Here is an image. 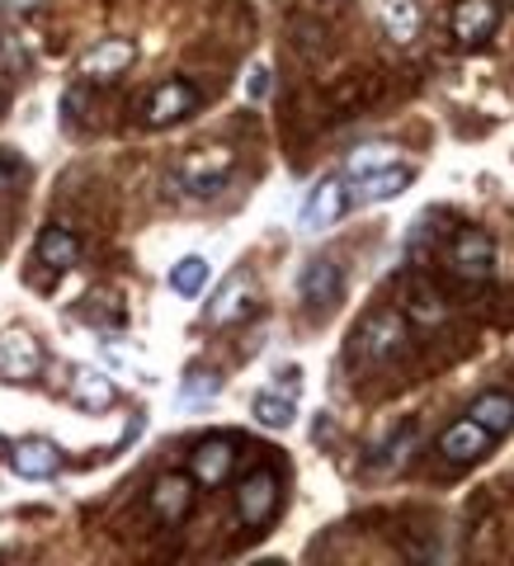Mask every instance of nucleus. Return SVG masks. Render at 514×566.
<instances>
[{"instance_id": "f257e3e1", "label": "nucleus", "mask_w": 514, "mask_h": 566, "mask_svg": "<svg viewBox=\"0 0 514 566\" xmlns=\"http://www.w3.org/2000/svg\"><path fill=\"white\" fill-rule=\"evenodd\" d=\"M232 166H237L232 147H203V151H193V156L180 161V185L189 193H199V199H208V193H218L227 185Z\"/></svg>"}, {"instance_id": "f03ea898", "label": "nucleus", "mask_w": 514, "mask_h": 566, "mask_svg": "<svg viewBox=\"0 0 514 566\" xmlns=\"http://www.w3.org/2000/svg\"><path fill=\"white\" fill-rule=\"evenodd\" d=\"M274 510H279V476L270 468H255L251 476H241V486H237V515H241V524L260 528V524L274 520Z\"/></svg>"}, {"instance_id": "7ed1b4c3", "label": "nucleus", "mask_w": 514, "mask_h": 566, "mask_svg": "<svg viewBox=\"0 0 514 566\" xmlns=\"http://www.w3.org/2000/svg\"><path fill=\"white\" fill-rule=\"evenodd\" d=\"M193 109H199V91H193L189 81H161L156 91L147 95V104H141V118H147V128H170V123L189 118Z\"/></svg>"}, {"instance_id": "20e7f679", "label": "nucleus", "mask_w": 514, "mask_h": 566, "mask_svg": "<svg viewBox=\"0 0 514 566\" xmlns=\"http://www.w3.org/2000/svg\"><path fill=\"white\" fill-rule=\"evenodd\" d=\"M354 340H359L364 359H392L406 345V316L401 312H368L359 331H354Z\"/></svg>"}, {"instance_id": "39448f33", "label": "nucleus", "mask_w": 514, "mask_h": 566, "mask_svg": "<svg viewBox=\"0 0 514 566\" xmlns=\"http://www.w3.org/2000/svg\"><path fill=\"white\" fill-rule=\"evenodd\" d=\"M297 293H303L307 307H331V303H340V293H345V270H340V260H335V255L307 260L303 274H297Z\"/></svg>"}, {"instance_id": "423d86ee", "label": "nucleus", "mask_w": 514, "mask_h": 566, "mask_svg": "<svg viewBox=\"0 0 514 566\" xmlns=\"http://www.w3.org/2000/svg\"><path fill=\"white\" fill-rule=\"evenodd\" d=\"M345 208H349V189L340 175H326L322 185H316L307 193V203H303V232H326V227H335L345 218Z\"/></svg>"}, {"instance_id": "0eeeda50", "label": "nucleus", "mask_w": 514, "mask_h": 566, "mask_svg": "<svg viewBox=\"0 0 514 566\" xmlns=\"http://www.w3.org/2000/svg\"><path fill=\"white\" fill-rule=\"evenodd\" d=\"M39 368H43V349H39L33 335H24V331L0 335V378L6 382H29V378H39Z\"/></svg>"}, {"instance_id": "6e6552de", "label": "nucleus", "mask_w": 514, "mask_h": 566, "mask_svg": "<svg viewBox=\"0 0 514 566\" xmlns=\"http://www.w3.org/2000/svg\"><path fill=\"white\" fill-rule=\"evenodd\" d=\"M6 463L20 472V476H29V482H43V476H57V472H62L66 458H62V449L52 444V439L33 434V439H20V444H10Z\"/></svg>"}, {"instance_id": "1a4fd4ad", "label": "nucleus", "mask_w": 514, "mask_h": 566, "mask_svg": "<svg viewBox=\"0 0 514 566\" xmlns=\"http://www.w3.org/2000/svg\"><path fill=\"white\" fill-rule=\"evenodd\" d=\"M449 24L458 43H486L495 24H501V0H458Z\"/></svg>"}, {"instance_id": "9d476101", "label": "nucleus", "mask_w": 514, "mask_h": 566, "mask_svg": "<svg viewBox=\"0 0 514 566\" xmlns=\"http://www.w3.org/2000/svg\"><path fill=\"white\" fill-rule=\"evenodd\" d=\"M137 62V43L133 39H99L91 52L81 57V76L85 81H114Z\"/></svg>"}, {"instance_id": "9b49d317", "label": "nucleus", "mask_w": 514, "mask_h": 566, "mask_svg": "<svg viewBox=\"0 0 514 566\" xmlns=\"http://www.w3.org/2000/svg\"><path fill=\"white\" fill-rule=\"evenodd\" d=\"M449 260H453V270L463 279H491V270H495V241L486 232H476V227H468V232L453 237Z\"/></svg>"}, {"instance_id": "f8f14e48", "label": "nucleus", "mask_w": 514, "mask_h": 566, "mask_svg": "<svg viewBox=\"0 0 514 566\" xmlns=\"http://www.w3.org/2000/svg\"><path fill=\"white\" fill-rule=\"evenodd\" d=\"M147 501H151V515L161 524H180L189 515V505H193V476H185V472L156 476V486H151Z\"/></svg>"}, {"instance_id": "ddd939ff", "label": "nucleus", "mask_w": 514, "mask_h": 566, "mask_svg": "<svg viewBox=\"0 0 514 566\" xmlns=\"http://www.w3.org/2000/svg\"><path fill=\"white\" fill-rule=\"evenodd\" d=\"M491 444H495V434L482 430V424L468 416V420H458V424H449V430H444V439H439V453L453 458V463H476V458L491 453Z\"/></svg>"}, {"instance_id": "4468645a", "label": "nucleus", "mask_w": 514, "mask_h": 566, "mask_svg": "<svg viewBox=\"0 0 514 566\" xmlns=\"http://www.w3.org/2000/svg\"><path fill=\"white\" fill-rule=\"evenodd\" d=\"M232 463H237V453L227 439H203V444L189 453V476L199 486H222L227 476H232Z\"/></svg>"}, {"instance_id": "2eb2a0df", "label": "nucleus", "mask_w": 514, "mask_h": 566, "mask_svg": "<svg viewBox=\"0 0 514 566\" xmlns=\"http://www.w3.org/2000/svg\"><path fill=\"white\" fill-rule=\"evenodd\" d=\"M416 180V170H406V166H382L374 175H364V180H354V193L349 199L354 203H387V199H397V193H406V185Z\"/></svg>"}, {"instance_id": "dca6fc26", "label": "nucleus", "mask_w": 514, "mask_h": 566, "mask_svg": "<svg viewBox=\"0 0 514 566\" xmlns=\"http://www.w3.org/2000/svg\"><path fill=\"white\" fill-rule=\"evenodd\" d=\"M251 297H255V289H251V279L245 274H232L218 289V297L208 303V322L212 326H232V322H241L245 312H251Z\"/></svg>"}, {"instance_id": "f3484780", "label": "nucleus", "mask_w": 514, "mask_h": 566, "mask_svg": "<svg viewBox=\"0 0 514 566\" xmlns=\"http://www.w3.org/2000/svg\"><path fill=\"white\" fill-rule=\"evenodd\" d=\"M71 401H76L81 411H109L118 401V387L109 374H99V368H76V374H71Z\"/></svg>"}, {"instance_id": "a211bd4d", "label": "nucleus", "mask_w": 514, "mask_h": 566, "mask_svg": "<svg viewBox=\"0 0 514 566\" xmlns=\"http://www.w3.org/2000/svg\"><path fill=\"white\" fill-rule=\"evenodd\" d=\"M33 251H39V264H48L52 274H66L71 264L81 260V241L66 232V227H43V237H39V245H33Z\"/></svg>"}, {"instance_id": "6ab92c4d", "label": "nucleus", "mask_w": 514, "mask_h": 566, "mask_svg": "<svg viewBox=\"0 0 514 566\" xmlns=\"http://www.w3.org/2000/svg\"><path fill=\"white\" fill-rule=\"evenodd\" d=\"M472 420L482 424V430H491L495 439L514 430V397L510 392H486L472 401Z\"/></svg>"}, {"instance_id": "aec40b11", "label": "nucleus", "mask_w": 514, "mask_h": 566, "mask_svg": "<svg viewBox=\"0 0 514 566\" xmlns=\"http://www.w3.org/2000/svg\"><path fill=\"white\" fill-rule=\"evenodd\" d=\"M382 33L392 43H411L420 33V6L416 0H382Z\"/></svg>"}, {"instance_id": "412c9836", "label": "nucleus", "mask_w": 514, "mask_h": 566, "mask_svg": "<svg viewBox=\"0 0 514 566\" xmlns=\"http://www.w3.org/2000/svg\"><path fill=\"white\" fill-rule=\"evenodd\" d=\"M406 316H411V322H420V326L444 322V297H439V289H430L424 279L406 283Z\"/></svg>"}, {"instance_id": "4be33fe9", "label": "nucleus", "mask_w": 514, "mask_h": 566, "mask_svg": "<svg viewBox=\"0 0 514 566\" xmlns=\"http://www.w3.org/2000/svg\"><path fill=\"white\" fill-rule=\"evenodd\" d=\"M208 274H212V264L203 255H185L170 264V289L180 297H199L208 289Z\"/></svg>"}, {"instance_id": "5701e85b", "label": "nucleus", "mask_w": 514, "mask_h": 566, "mask_svg": "<svg viewBox=\"0 0 514 566\" xmlns=\"http://www.w3.org/2000/svg\"><path fill=\"white\" fill-rule=\"evenodd\" d=\"M382 166H397V147H387V142H368V147L349 151L345 175H349V180H364V175H374Z\"/></svg>"}, {"instance_id": "b1692460", "label": "nucleus", "mask_w": 514, "mask_h": 566, "mask_svg": "<svg viewBox=\"0 0 514 566\" xmlns=\"http://www.w3.org/2000/svg\"><path fill=\"white\" fill-rule=\"evenodd\" d=\"M251 411H255L260 424H270V430H289V424L297 420L293 397H283V392H260V397L251 401Z\"/></svg>"}, {"instance_id": "393cba45", "label": "nucleus", "mask_w": 514, "mask_h": 566, "mask_svg": "<svg viewBox=\"0 0 514 566\" xmlns=\"http://www.w3.org/2000/svg\"><path fill=\"white\" fill-rule=\"evenodd\" d=\"M222 392V378L212 374V368H189L185 382H180V397L185 401H208V397H218Z\"/></svg>"}, {"instance_id": "a878e982", "label": "nucleus", "mask_w": 514, "mask_h": 566, "mask_svg": "<svg viewBox=\"0 0 514 566\" xmlns=\"http://www.w3.org/2000/svg\"><path fill=\"white\" fill-rule=\"evenodd\" d=\"M24 175V161H20V151L14 147H0V189H10L14 180Z\"/></svg>"}, {"instance_id": "bb28decb", "label": "nucleus", "mask_w": 514, "mask_h": 566, "mask_svg": "<svg viewBox=\"0 0 514 566\" xmlns=\"http://www.w3.org/2000/svg\"><path fill=\"white\" fill-rule=\"evenodd\" d=\"M245 91H251V99L270 95V66H251V81H245Z\"/></svg>"}, {"instance_id": "cd10ccee", "label": "nucleus", "mask_w": 514, "mask_h": 566, "mask_svg": "<svg viewBox=\"0 0 514 566\" xmlns=\"http://www.w3.org/2000/svg\"><path fill=\"white\" fill-rule=\"evenodd\" d=\"M6 458H10V439L0 434V463H6Z\"/></svg>"}, {"instance_id": "c85d7f7f", "label": "nucleus", "mask_w": 514, "mask_h": 566, "mask_svg": "<svg viewBox=\"0 0 514 566\" xmlns=\"http://www.w3.org/2000/svg\"><path fill=\"white\" fill-rule=\"evenodd\" d=\"M10 6H33V0H10Z\"/></svg>"}, {"instance_id": "c756f323", "label": "nucleus", "mask_w": 514, "mask_h": 566, "mask_svg": "<svg viewBox=\"0 0 514 566\" xmlns=\"http://www.w3.org/2000/svg\"><path fill=\"white\" fill-rule=\"evenodd\" d=\"M0 109H6V99H0Z\"/></svg>"}]
</instances>
